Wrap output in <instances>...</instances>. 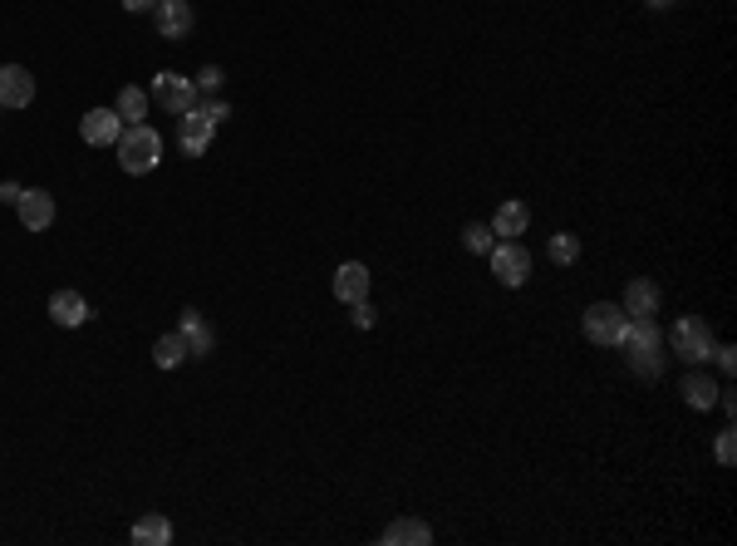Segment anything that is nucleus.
<instances>
[{"label": "nucleus", "mask_w": 737, "mask_h": 546, "mask_svg": "<svg viewBox=\"0 0 737 546\" xmlns=\"http://www.w3.org/2000/svg\"><path fill=\"white\" fill-rule=\"evenodd\" d=\"M153 99H158L168 114L182 119L187 109H197V84H192V79H182L177 69H163V74L153 79Z\"/></svg>", "instance_id": "423d86ee"}, {"label": "nucleus", "mask_w": 737, "mask_h": 546, "mask_svg": "<svg viewBox=\"0 0 737 546\" xmlns=\"http://www.w3.org/2000/svg\"><path fill=\"white\" fill-rule=\"evenodd\" d=\"M158 163H163V138H158V128L128 123V128L118 133V168L133 173V178H143V173H153Z\"/></svg>", "instance_id": "f03ea898"}, {"label": "nucleus", "mask_w": 737, "mask_h": 546, "mask_svg": "<svg viewBox=\"0 0 737 546\" xmlns=\"http://www.w3.org/2000/svg\"><path fill=\"white\" fill-rule=\"evenodd\" d=\"M644 5H649V10H664V5H674V0H644Z\"/></svg>", "instance_id": "7c9ffc66"}, {"label": "nucleus", "mask_w": 737, "mask_h": 546, "mask_svg": "<svg viewBox=\"0 0 737 546\" xmlns=\"http://www.w3.org/2000/svg\"><path fill=\"white\" fill-rule=\"evenodd\" d=\"M202 114H207L212 123H227L231 119V104H227V99H212V104H202Z\"/></svg>", "instance_id": "cd10ccee"}, {"label": "nucleus", "mask_w": 737, "mask_h": 546, "mask_svg": "<svg viewBox=\"0 0 737 546\" xmlns=\"http://www.w3.org/2000/svg\"><path fill=\"white\" fill-rule=\"evenodd\" d=\"M133 542H138V546H168L172 542V522L163 517V512L143 517V522L133 527Z\"/></svg>", "instance_id": "aec40b11"}, {"label": "nucleus", "mask_w": 737, "mask_h": 546, "mask_svg": "<svg viewBox=\"0 0 737 546\" xmlns=\"http://www.w3.org/2000/svg\"><path fill=\"white\" fill-rule=\"evenodd\" d=\"M123 128H128V123L118 119V109H89V114L79 119V133H84L89 148H109V143H118Z\"/></svg>", "instance_id": "1a4fd4ad"}, {"label": "nucleus", "mask_w": 737, "mask_h": 546, "mask_svg": "<svg viewBox=\"0 0 737 546\" xmlns=\"http://www.w3.org/2000/svg\"><path fill=\"white\" fill-rule=\"evenodd\" d=\"M15 207H20L25 232H45V227L55 222V197H50V192H40V187H25Z\"/></svg>", "instance_id": "9d476101"}, {"label": "nucleus", "mask_w": 737, "mask_h": 546, "mask_svg": "<svg viewBox=\"0 0 737 546\" xmlns=\"http://www.w3.org/2000/svg\"><path fill=\"white\" fill-rule=\"evenodd\" d=\"M384 542L389 546H428L433 542V527L418 522V517H394V522L384 527Z\"/></svg>", "instance_id": "dca6fc26"}, {"label": "nucleus", "mask_w": 737, "mask_h": 546, "mask_svg": "<svg viewBox=\"0 0 737 546\" xmlns=\"http://www.w3.org/2000/svg\"><path fill=\"white\" fill-rule=\"evenodd\" d=\"M335 296H340L344 305L369 296V266H364V261H344L340 271H335Z\"/></svg>", "instance_id": "4468645a"}, {"label": "nucleus", "mask_w": 737, "mask_h": 546, "mask_svg": "<svg viewBox=\"0 0 737 546\" xmlns=\"http://www.w3.org/2000/svg\"><path fill=\"white\" fill-rule=\"evenodd\" d=\"M679 394L688 399V409H713L723 389H718L708 374H698V369H693V374H683V379H679Z\"/></svg>", "instance_id": "f3484780"}, {"label": "nucleus", "mask_w": 737, "mask_h": 546, "mask_svg": "<svg viewBox=\"0 0 737 546\" xmlns=\"http://www.w3.org/2000/svg\"><path fill=\"white\" fill-rule=\"evenodd\" d=\"M20 192H25L20 182H0V202H20Z\"/></svg>", "instance_id": "c85d7f7f"}, {"label": "nucleus", "mask_w": 737, "mask_h": 546, "mask_svg": "<svg viewBox=\"0 0 737 546\" xmlns=\"http://www.w3.org/2000/svg\"><path fill=\"white\" fill-rule=\"evenodd\" d=\"M620 350L639 379H659V374H664V350H669V345H664V330H659L654 315H629V320H624Z\"/></svg>", "instance_id": "f257e3e1"}, {"label": "nucleus", "mask_w": 737, "mask_h": 546, "mask_svg": "<svg viewBox=\"0 0 737 546\" xmlns=\"http://www.w3.org/2000/svg\"><path fill=\"white\" fill-rule=\"evenodd\" d=\"M664 345L679 355V360L688 364H703V360H713V330H708V320H698V315H679L674 320V330L664 335Z\"/></svg>", "instance_id": "7ed1b4c3"}, {"label": "nucleus", "mask_w": 737, "mask_h": 546, "mask_svg": "<svg viewBox=\"0 0 737 546\" xmlns=\"http://www.w3.org/2000/svg\"><path fill=\"white\" fill-rule=\"evenodd\" d=\"M187 360V340L172 330V335H158V345H153V364L158 369H177V364Z\"/></svg>", "instance_id": "412c9836"}, {"label": "nucleus", "mask_w": 737, "mask_h": 546, "mask_svg": "<svg viewBox=\"0 0 737 546\" xmlns=\"http://www.w3.org/2000/svg\"><path fill=\"white\" fill-rule=\"evenodd\" d=\"M546 251H551V261H556V266H575V256H580V237H575V232H556Z\"/></svg>", "instance_id": "5701e85b"}, {"label": "nucleus", "mask_w": 737, "mask_h": 546, "mask_svg": "<svg viewBox=\"0 0 737 546\" xmlns=\"http://www.w3.org/2000/svg\"><path fill=\"white\" fill-rule=\"evenodd\" d=\"M349 310H354V325H359V330H374V320H379V310L369 305V296H364V301H354V305H349Z\"/></svg>", "instance_id": "b1692460"}, {"label": "nucleus", "mask_w": 737, "mask_h": 546, "mask_svg": "<svg viewBox=\"0 0 737 546\" xmlns=\"http://www.w3.org/2000/svg\"><path fill=\"white\" fill-rule=\"evenodd\" d=\"M212 133H217V123L202 114V104H197V109H187L182 123H177V143H182V153H187V158H202V153H207V143H212Z\"/></svg>", "instance_id": "6e6552de"}, {"label": "nucleus", "mask_w": 737, "mask_h": 546, "mask_svg": "<svg viewBox=\"0 0 737 546\" xmlns=\"http://www.w3.org/2000/svg\"><path fill=\"white\" fill-rule=\"evenodd\" d=\"M659 301H664L659 286L639 276V281H629V291H624V315H659Z\"/></svg>", "instance_id": "a211bd4d"}, {"label": "nucleus", "mask_w": 737, "mask_h": 546, "mask_svg": "<svg viewBox=\"0 0 737 546\" xmlns=\"http://www.w3.org/2000/svg\"><path fill=\"white\" fill-rule=\"evenodd\" d=\"M153 20H158V35L163 40H182L192 30V5L187 0H158L153 5Z\"/></svg>", "instance_id": "f8f14e48"}, {"label": "nucleus", "mask_w": 737, "mask_h": 546, "mask_svg": "<svg viewBox=\"0 0 737 546\" xmlns=\"http://www.w3.org/2000/svg\"><path fill=\"white\" fill-rule=\"evenodd\" d=\"M177 335L187 340V355H212V345H217V335H212V325H207V315L192 305V310H182V325H177Z\"/></svg>", "instance_id": "9b49d317"}, {"label": "nucleus", "mask_w": 737, "mask_h": 546, "mask_svg": "<svg viewBox=\"0 0 737 546\" xmlns=\"http://www.w3.org/2000/svg\"><path fill=\"white\" fill-rule=\"evenodd\" d=\"M713 360H718L723 374H733V369H737V350H733V345H713Z\"/></svg>", "instance_id": "bb28decb"}, {"label": "nucleus", "mask_w": 737, "mask_h": 546, "mask_svg": "<svg viewBox=\"0 0 737 546\" xmlns=\"http://www.w3.org/2000/svg\"><path fill=\"white\" fill-rule=\"evenodd\" d=\"M624 305L615 301H595L590 310H585V340H595V345H620V335H624Z\"/></svg>", "instance_id": "39448f33"}, {"label": "nucleus", "mask_w": 737, "mask_h": 546, "mask_svg": "<svg viewBox=\"0 0 737 546\" xmlns=\"http://www.w3.org/2000/svg\"><path fill=\"white\" fill-rule=\"evenodd\" d=\"M733 428H723V433H718V463H723V468H733Z\"/></svg>", "instance_id": "a878e982"}, {"label": "nucleus", "mask_w": 737, "mask_h": 546, "mask_svg": "<svg viewBox=\"0 0 737 546\" xmlns=\"http://www.w3.org/2000/svg\"><path fill=\"white\" fill-rule=\"evenodd\" d=\"M487 227H492V232H497L502 242H516V237H521V232L531 227V207L511 197V202H502V207H497V217H492Z\"/></svg>", "instance_id": "ddd939ff"}, {"label": "nucleus", "mask_w": 737, "mask_h": 546, "mask_svg": "<svg viewBox=\"0 0 737 546\" xmlns=\"http://www.w3.org/2000/svg\"><path fill=\"white\" fill-rule=\"evenodd\" d=\"M35 79L25 64H0V109H30Z\"/></svg>", "instance_id": "0eeeda50"}, {"label": "nucleus", "mask_w": 737, "mask_h": 546, "mask_svg": "<svg viewBox=\"0 0 737 546\" xmlns=\"http://www.w3.org/2000/svg\"><path fill=\"white\" fill-rule=\"evenodd\" d=\"M158 0H123V10H133V15H143V10H153Z\"/></svg>", "instance_id": "c756f323"}, {"label": "nucleus", "mask_w": 737, "mask_h": 546, "mask_svg": "<svg viewBox=\"0 0 737 546\" xmlns=\"http://www.w3.org/2000/svg\"><path fill=\"white\" fill-rule=\"evenodd\" d=\"M487 256H492V276H497L502 286L516 291V286H526V281H531V251H526L521 242H497Z\"/></svg>", "instance_id": "20e7f679"}, {"label": "nucleus", "mask_w": 737, "mask_h": 546, "mask_svg": "<svg viewBox=\"0 0 737 546\" xmlns=\"http://www.w3.org/2000/svg\"><path fill=\"white\" fill-rule=\"evenodd\" d=\"M50 320L64 325V330H79V325L89 320V301H84L79 291H55V296H50Z\"/></svg>", "instance_id": "2eb2a0df"}, {"label": "nucleus", "mask_w": 737, "mask_h": 546, "mask_svg": "<svg viewBox=\"0 0 737 546\" xmlns=\"http://www.w3.org/2000/svg\"><path fill=\"white\" fill-rule=\"evenodd\" d=\"M148 104H153V94L148 89H138V84H128V89H118V119L123 123H143L148 119Z\"/></svg>", "instance_id": "6ab92c4d"}, {"label": "nucleus", "mask_w": 737, "mask_h": 546, "mask_svg": "<svg viewBox=\"0 0 737 546\" xmlns=\"http://www.w3.org/2000/svg\"><path fill=\"white\" fill-rule=\"evenodd\" d=\"M192 84H197L202 94H217V89H222V69H217V64H207V69H202Z\"/></svg>", "instance_id": "393cba45"}, {"label": "nucleus", "mask_w": 737, "mask_h": 546, "mask_svg": "<svg viewBox=\"0 0 737 546\" xmlns=\"http://www.w3.org/2000/svg\"><path fill=\"white\" fill-rule=\"evenodd\" d=\"M462 246H467L472 256H487V251L497 246V232L482 227V222H467V227H462Z\"/></svg>", "instance_id": "4be33fe9"}]
</instances>
